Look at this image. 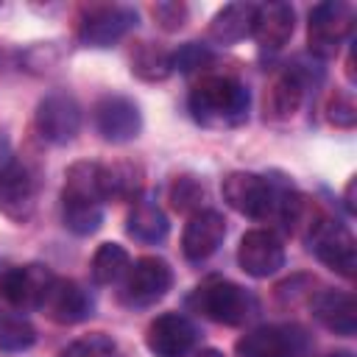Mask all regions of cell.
Masks as SVG:
<instances>
[{
	"mask_svg": "<svg viewBox=\"0 0 357 357\" xmlns=\"http://www.w3.org/2000/svg\"><path fill=\"white\" fill-rule=\"evenodd\" d=\"M251 95L231 75H201L187 98L190 114L204 128H237L248 120Z\"/></svg>",
	"mask_w": 357,
	"mask_h": 357,
	"instance_id": "1",
	"label": "cell"
},
{
	"mask_svg": "<svg viewBox=\"0 0 357 357\" xmlns=\"http://www.w3.org/2000/svg\"><path fill=\"white\" fill-rule=\"evenodd\" d=\"M307 245L310 251L329 268L335 271L337 276L343 279H354V271H357V245H354V237L351 231L326 218V215H312L307 223Z\"/></svg>",
	"mask_w": 357,
	"mask_h": 357,
	"instance_id": "2",
	"label": "cell"
},
{
	"mask_svg": "<svg viewBox=\"0 0 357 357\" xmlns=\"http://www.w3.org/2000/svg\"><path fill=\"white\" fill-rule=\"evenodd\" d=\"M190 304L195 307V312H201L204 318H209L215 324H223V326H240L257 310L254 296L245 287H240V284H234L229 279L204 282L190 296Z\"/></svg>",
	"mask_w": 357,
	"mask_h": 357,
	"instance_id": "3",
	"label": "cell"
},
{
	"mask_svg": "<svg viewBox=\"0 0 357 357\" xmlns=\"http://www.w3.org/2000/svg\"><path fill=\"white\" fill-rule=\"evenodd\" d=\"M354 28V8L343 0H326L310 8L307 47L318 59H332L346 45Z\"/></svg>",
	"mask_w": 357,
	"mask_h": 357,
	"instance_id": "4",
	"label": "cell"
},
{
	"mask_svg": "<svg viewBox=\"0 0 357 357\" xmlns=\"http://www.w3.org/2000/svg\"><path fill=\"white\" fill-rule=\"evenodd\" d=\"M220 192H223V201L245 218L271 220V215H273L276 184L265 176H257L248 170H231L229 176H223Z\"/></svg>",
	"mask_w": 357,
	"mask_h": 357,
	"instance_id": "5",
	"label": "cell"
},
{
	"mask_svg": "<svg viewBox=\"0 0 357 357\" xmlns=\"http://www.w3.org/2000/svg\"><path fill=\"white\" fill-rule=\"evenodd\" d=\"M33 126L39 137L50 145H67L81 131V106L70 92H47L33 114Z\"/></svg>",
	"mask_w": 357,
	"mask_h": 357,
	"instance_id": "6",
	"label": "cell"
},
{
	"mask_svg": "<svg viewBox=\"0 0 357 357\" xmlns=\"http://www.w3.org/2000/svg\"><path fill=\"white\" fill-rule=\"evenodd\" d=\"M36 209V173L28 162L8 156L0 165V212L17 223L31 220Z\"/></svg>",
	"mask_w": 357,
	"mask_h": 357,
	"instance_id": "7",
	"label": "cell"
},
{
	"mask_svg": "<svg viewBox=\"0 0 357 357\" xmlns=\"http://www.w3.org/2000/svg\"><path fill=\"white\" fill-rule=\"evenodd\" d=\"M137 28V11L131 6H95L86 11L78 28V42L84 47H112L128 31Z\"/></svg>",
	"mask_w": 357,
	"mask_h": 357,
	"instance_id": "8",
	"label": "cell"
},
{
	"mask_svg": "<svg viewBox=\"0 0 357 357\" xmlns=\"http://www.w3.org/2000/svg\"><path fill=\"white\" fill-rule=\"evenodd\" d=\"M92 117H95V131L112 145L131 142L142 131L139 106L126 95H103L95 103Z\"/></svg>",
	"mask_w": 357,
	"mask_h": 357,
	"instance_id": "9",
	"label": "cell"
},
{
	"mask_svg": "<svg viewBox=\"0 0 357 357\" xmlns=\"http://www.w3.org/2000/svg\"><path fill=\"white\" fill-rule=\"evenodd\" d=\"M237 265L251 279H268L284 268V245L271 229H251L240 237Z\"/></svg>",
	"mask_w": 357,
	"mask_h": 357,
	"instance_id": "10",
	"label": "cell"
},
{
	"mask_svg": "<svg viewBox=\"0 0 357 357\" xmlns=\"http://www.w3.org/2000/svg\"><path fill=\"white\" fill-rule=\"evenodd\" d=\"M173 287V268L162 257H139L126 273V301L131 307H151Z\"/></svg>",
	"mask_w": 357,
	"mask_h": 357,
	"instance_id": "11",
	"label": "cell"
},
{
	"mask_svg": "<svg viewBox=\"0 0 357 357\" xmlns=\"http://www.w3.org/2000/svg\"><path fill=\"white\" fill-rule=\"evenodd\" d=\"M145 346L153 357H187L195 346V326L181 312H162L148 324Z\"/></svg>",
	"mask_w": 357,
	"mask_h": 357,
	"instance_id": "12",
	"label": "cell"
},
{
	"mask_svg": "<svg viewBox=\"0 0 357 357\" xmlns=\"http://www.w3.org/2000/svg\"><path fill=\"white\" fill-rule=\"evenodd\" d=\"M53 324H61V326H73V324H81L92 315L95 304H92V296L73 279H61L56 276L45 293V301L39 307Z\"/></svg>",
	"mask_w": 357,
	"mask_h": 357,
	"instance_id": "13",
	"label": "cell"
},
{
	"mask_svg": "<svg viewBox=\"0 0 357 357\" xmlns=\"http://www.w3.org/2000/svg\"><path fill=\"white\" fill-rule=\"evenodd\" d=\"M226 237V218L218 209H198L190 215L181 231V254L190 262L209 259Z\"/></svg>",
	"mask_w": 357,
	"mask_h": 357,
	"instance_id": "14",
	"label": "cell"
},
{
	"mask_svg": "<svg viewBox=\"0 0 357 357\" xmlns=\"http://www.w3.org/2000/svg\"><path fill=\"white\" fill-rule=\"evenodd\" d=\"M53 279H56V273L50 268L31 262V265H22V268H14V271L6 273V279H3V296H6V301L17 312L39 310Z\"/></svg>",
	"mask_w": 357,
	"mask_h": 357,
	"instance_id": "15",
	"label": "cell"
},
{
	"mask_svg": "<svg viewBox=\"0 0 357 357\" xmlns=\"http://www.w3.org/2000/svg\"><path fill=\"white\" fill-rule=\"evenodd\" d=\"M293 31H296V11H293L290 3L276 0V3L257 6L251 36L257 39L259 50H268V53L282 50L293 39Z\"/></svg>",
	"mask_w": 357,
	"mask_h": 357,
	"instance_id": "16",
	"label": "cell"
},
{
	"mask_svg": "<svg viewBox=\"0 0 357 357\" xmlns=\"http://www.w3.org/2000/svg\"><path fill=\"white\" fill-rule=\"evenodd\" d=\"M64 204H98L106 201V167L100 162H73L64 173L61 187Z\"/></svg>",
	"mask_w": 357,
	"mask_h": 357,
	"instance_id": "17",
	"label": "cell"
},
{
	"mask_svg": "<svg viewBox=\"0 0 357 357\" xmlns=\"http://www.w3.org/2000/svg\"><path fill=\"white\" fill-rule=\"evenodd\" d=\"M307 84H310V73L296 64V67H287L268 89L265 95V114L273 117V120H290L301 100H304V92H307Z\"/></svg>",
	"mask_w": 357,
	"mask_h": 357,
	"instance_id": "18",
	"label": "cell"
},
{
	"mask_svg": "<svg viewBox=\"0 0 357 357\" xmlns=\"http://www.w3.org/2000/svg\"><path fill=\"white\" fill-rule=\"evenodd\" d=\"M312 315L318 324L340 337H351L357 332V304L351 293L343 290H321L312 298Z\"/></svg>",
	"mask_w": 357,
	"mask_h": 357,
	"instance_id": "19",
	"label": "cell"
},
{
	"mask_svg": "<svg viewBox=\"0 0 357 357\" xmlns=\"http://www.w3.org/2000/svg\"><path fill=\"white\" fill-rule=\"evenodd\" d=\"M254 17H257L254 3H229L209 20V39L218 45H234L251 36Z\"/></svg>",
	"mask_w": 357,
	"mask_h": 357,
	"instance_id": "20",
	"label": "cell"
},
{
	"mask_svg": "<svg viewBox=\"0 0 357 357\" xmlns=\"http://www.w3.org/2000/svg\"><path fill=\"white\" fill-rule=\"evenodd\" d=\"M126 231H128V237L153 245V243H162V240L167 237L170 223H167V215L162 212V206H159L156 201L139 198V201L131 206L128 218H126Z\"/></svg>",
	"mask_w": 357,
	"mask_h": 357,
	"instance_id": "21",
	"label": "cell"
},
{
	"mask_svg": "<svg viewBox=\"0 0 357 357\" xmlns=\"http://www.w3.org/2000/svg\"><path fill=\"white\" fill-rule=\"evenodd\" d=\"M290 337L276 326H257L234 343V357H290Z\"/></svg>",
	"mask_w": 357,
	"mask_h": 357,
	"instance_id": "22",
	"label": "cell"
},
{
	"mask_svg": "<svg viewBox=\"0 0 357 357\" xmlns=\"http://www.w3.org/2000/svg\"><path fill=\"white\" fill-rule=\"evenodd\" d=\"M131 73L142 81H165L173 73V50L156 42H139L131 50Z\"/></svg>",
	"mask_w": 357,
	"mask_h": 357,
	"instance_id": "23",
	"label": "cell"
},
{
	"mask_svg": "<svg viewBox=\"0 0 357 357\" xmlns=\"http://www.w3.org/2000/svg\"><path fill=\"white\" fill-rule=\"evenodd\" d=\"M128 268H131V257L120 243H100L89 265L95 284H114L128 273Z\"/></svg>",
	"mask_w": 357,
	"mask_h": 357,
	"instance_id": "24",
	"label": "cell"
},
{
	"mask_svg": "<svg viewBox=\"0 0 357 357\" xmlns=\"http://www.w3.org/2000/svg\"><path fill=\"white\" fill-rule=\"evenodd\" d=\"M36 343L33 324L17 310L0 312V351H25Z\"/></svg>",
	"mask_w": 357,
	"mask_h": 357,
	"instance_id": "25",
	"label": "cell"
},
{
	"mask_svg": "<svg viewBox=\"0 0 357 357\" xmlns=\"http://www.w3.org/2000/svg\"><path fill=\"white\" fill-rule=\"evenodd\" d=\"M61 223L78 237H89L103 223V206L98 204H64L61 201Z\"/></svg>",
	"mask_w": 357,
	"mask_h": 357,
	"instance_id": "26",
	"label": "cell"
},
{
	"mask_svg": "<svg viewBox=\"0 0 357 357\" xmlns=\"http://www.w3.org/2000/svg\"><path fill=\"white\" fill-rule=\"evenodd\" d=\"M167 198L176 212H198L206 198V187L195 176H176L167 190Z\"/></svg>",
	"mask_w": 357,
	"mask_h": 357,
	"instance_id": "27",
	"label": "cell"
},
{
	"mask_svg": "<svg viewBox=\"0 0 357 357\" xmlns=\"http://www.w3.org/2000/svg\"><path fill=\"white\" fill-rule=\"evenodd\" d=\"M114 354H117V343L106 332H89L84 337H75L59 351V357H114Z\"/></svg>",
	"mask_w": 357,
	"mask_h": 357,
	"instance_id": "28",
	"label": "cell"
},
{
	"mask_svg": "<svg viewBox=\"0 0 357 357\" xmlns=\"http://www.w3.org/2000/svg\"><path fill=\"white\" fill-rule=\"evenodd\" d=\"M103 167H106V201L137 195L139 181L131 165H103Z\"/></svg>",
	"mask_w": 357,
	"mask_h": 357,
	"instance_id": "29",
	"label": "cell"
},
{
	"mask_svg": "<svg viewBox=\"0 0 357 357\" xmlns=\"http://www.w3.org/2000/svg\"><path fill=\"white\" fill-rule=\"evenodd\" d=\"M212 50L206 45H198V42H187L181 45L178 50H173V70L178 73H201L204 67L212 64Z\"/></svg>",
	"mask_w": 357,
	"mask_h": 357,
	"instance_id": "30",
	"label": "cell"
},
{
	"mask_svg": "<svg viewBox=\"0 0 357 357\" xmlns=\"http://www.w3.org/2000/svg\"><path fill=\"white\" fill-rule=\"evenodd\" d=\"M326 120L335 128H354L357 123V103L351 92H335L326 103Z\"/></svg>",
	"mask_w": 357,
	"mask_h": 357,
	"instance_id": "31",
	"label": "cell"
},
{
	"mask_svg": "<svg viewBox=\"0 0 357 357\" xmlns=\"http://www.w3.org/2000/svg\"><path fill=\"white\" fill-rule=\"evenodd\" d=\"M148 11H151V17L156 20V25H159L162 31H178V28H184V22H187V17H190L187 3H178V0L153 3Z\"/></svg>",
	"mask_w": 357,
	"mask_h": 357,
	"instance_id": "32",
	"label": "cell"
},
{
	"mask_svg": "<svg viewBox=\"0 0 357 357\" xmlns=\"http://www.w3.org/2000/svg\"><path fill=\"white\" fill-rule=\"evenodd\" d=\"M354 178H349V184H346V190H343V206H346V212L349 215H354L357 212V204H354Z\"/></svg>",
	"mask_w": 357,
	"mask_h": 357,
	"instance_id": "33",
	"label": "cell"
},
{
	"mask_svg": "<svg viewBox=\"0 0 357 357\" xmlns=\"http://www.w3.org/2000/svg\"><path fill=\"white\" fill-rule=\"evenodd\" d=\"M195 357H223V351H218V349H201Z\"/></svg>",
	"mask_w": 357,
	"mask_h": 357,
	"instance_id": "34",
	"label": "cell"
},
{
	"mask_svg": "<svg viewBox=\"0 0 357 357\" xmlns=\"http://www.w3.org/2000/svg\"><path fill=\"white\" fill-rule=\"evenodd\" d=\"M326 357H354L351 351H346V349H337V351H329Z\"/></svg>",
	"mask_w": 357,
	"mask_h": 357,
	"instance_id": "35",
	"label": "cell"
}]
</instances>
